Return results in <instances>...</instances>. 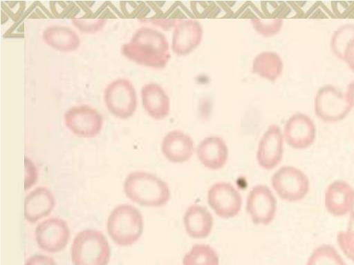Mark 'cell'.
I'll use <instances>...</instances> for the list:
<instances>
[{
    "mask_svg": "<svg viewBox=\"0 0 354 265\" xmlns=\"http://www.w3.org/2000/svg\"><path fill=\"white\" fill-rule=\"evenodd\" d=\"M120 50L122 55L129 60L155 70L165 68L171 58L165 35L149 27L136 30L130 40L122 45Z\"/></svg>",
    "mask_w": 354,
    "mask_h": 265,
    "instance_id": "6da1fadb",
    "label": "cell"
},
{
    "mask_svg": "<svg viewBox=\"0 0 354 265\" xmlns=\"http://www.w3.org/2000/svg\"><path fill=\"white\" fill-rule=\"evenodd\" d=\"M123 190L131 201L146 207H162L171 197L169 187L164 180L140 170L131 172L126 177Z\"/></svg>",
    "mask_w": 354,
    "mask_h": 265,
    "instance_id": "7a4b0ae2",
    "label": "cell"
},
{
    "mask_svg": "<svg viewBox=\"0 0 354 265\" xmlns=\"http://www.w3.org/2000/svg\"><path fill=\"white\" fill-rule=\"evenodd\" d=\"M106 228L114 243L121 246H131L138 241L142 234V215L132 205H118L109 214Z\"/></svg>",
    "mask_w": 354,
    "mask_h": 265,
    "instance_id": "3957f363",
    "label": "cell"
},
{
    "mask_svg": "<svg viewBox=\"0 0 354 265\" xmlns=\"http://www.w3.org/2000/svg\"><path fill=\"white\" fill-rule=\"evenodd\" d=\"M110 255L109 242L100 230L86 229L73 239L71 248L73 265H107Z\"/></svg>",
    "mask_w": 354,
    "mask_h": 265,
    "instance_id": "277c9868",
    "label": "cell"
},
{
    "mask_svg": "<svg viewBox=\"0 0 354 265\" xmlns=\"http://www.w3.org/2000/svg\"><path fill=\"white\" fill-rule=\"evenodd\" d=\"M103 99L109 112L116 118L127 119L136 111V91L129 79L119 78L110 82L104 90Z\"/></svg>",
    "mask_w": 354,
    "mask_h": 265,
    "instance_id": "5b68a950",
    "label": "cell"
},
{
    "mask_svg": "<svg viewBox=\"0 0 354 265\" xmlns=\"http://www.w3.org/2000/svg\"><path fill=\"white\" fill-rule=\"evenodd\" d=\"M352 108L345 92L333 85H324L315 94L314 112L317 117L324 122L340 121L347 117Z\"/></svg>",
    "mask_w": 354,
    "mask_h": 265,
    "instance_id": "8992f818",
    "label": "cell"
},
{
    "mask_svg": "<svg viewBox=\"0 0 354 265\" xmlns=\"http://www.w3.org/2000/svg\"><path fill=\"white\" fill-rule=\"evenodd\" d=\"M271 185L277 195L288 202L302 200L308 194L310 181L300 169L292 166H283L272 176Z\"/></svg>",
    "mask_w": 354,
    "mask_h": 265,
    "instance_id": "52a82bcc",
    "label": "cell"
},
{
    "mask_svg": "<svg viewBox=\"0 0 354 265\" xmlns=\"http://www.w3.org/2000/svg\"><path fill=\"white\" fill-rule=\"evenodd\" d=\"M64 121L73 135L83 138L95 137L103 126L102 115L87 104L69 108L64 114Z\"/></svg>",
    "mask_w": 354,
    "mask_h": 265,
    "instance_id": "ba28073f",
    "label": "cell"
},
{
    "mask_svg": "<svg viewBox=\"0 0 354 265\" xmlns=\"http://www.w3.org/2000/svg\"><path fill=\"white\" fill-rule=\"evenodd\" d=\"M245 208L253 224L268 225L275 217L277 202L269 187L259 184L250 190Z\"/></svg>",
    "mask_w": 354,
    "mask_h": 265,
    "instance_id": "9c48e42d",
    "label": "cell"
},
{
    "mask_svg": "<svg viewBox=\"0 0 354 265\" xmlns=\"http://www.w3.org/2000/svg\"><path fill=\"white\" fill-rule=\"evenodd\" d=\"M207 200L214 212L223 219L234 217L242 206L240 193L226 181H218L212 185L207 191Z\"/></svg>",
    "mask_w": 354,
    "mask_h": 265,
    "instance_id": "30bf717a",
    "label": "cell"
},
{
    "mask_svg": "<svg viewBox=\"0 0 354 265\" xmlns=\"http://www.w3.org/2000/svg\"><path fill=\"white\" fill-rule=\"evenodd\" d=\"M70 229L65 220L50 217L37 224L35 235L37 246L48 253L64 249L70 239Z\"/></svg>",
    "mask_w": 354,
    "mask_h": 265,
    "instance_id": "8fae6325",
    "label": "cell"
},
{
    "mask_svg": "<svg viewBox=\"0 0 354 265\" xmlns=\"http://www.w3.org/2000/svg\"><path fill=\"white\" fill-rule=\"evenodd\" d=\"M282 132L284 141L295 150L310 147L316 138V126L313 120L302 112L292 115L286 121Z\"/></svg>",
    "mask_w": 354,
    "mask_h": 265,
    "instance_id": "7c38bea8",
    "label": "cell"
},
{
    "mask_svg": "<svg viewBox=\"0 0 354 265\" xmlns=\"http://www.w3.org/2000/svg\"><path fill=\"white\" fill-rule=\"evenodd\" d=\"M284 138L283 132L277 124L268 127L259 142L257 161L264 170H270L277 167L282 160Z\"/></svg>",
    "mask_w": 354,
    "mask_h": 265,
    "instance_id": "4fadbf2b",
    "label": "cell"
},
{
    "mask_svg": "<svg viewBox=\"0 0 354 265\" xmlns=\"http://www.w3.org/2000/svg\"><path fill=\"white\" fill-rule=\"evenodd\" d=\"M324 206L335 217L354 214V188L344 180H335L326 188Z\"/></svg>",
    "mask_w": 354,
    "mask_h": 265,
    "instance_id": "5bb4252c",
    "label": "cell"
},
{
    "mask_svg": "<svg viewBox=\"0 0 354 265\" xmlns=\"http://www.w3.org/2000/svg\"><path fill=\"white\" fill-rule=\"evenodd\" d=\"M203 37V26L198 21L181 20L173 31L171 50L178 57L188 55L198 47Z\"/></svg>",
    "mask_w": 354,
    "mask_h": 265,
    "instance_id": "9a60e30c",
    "label": "cell"
},
{
    "mask_svg": "<svg viewBox=\"0 0 354 265\" xmlns=\"http://www.w3.org/2000/svg\"><path fill=\"white\" fill-rule=\"evenodd\" d=\"M194 141L192 137L180 130L167 132L161 142V151L170 162L181 164L187 161L193 155Z\"/></svg>",
    "mask_w": 354,
    "mask_h": 265,
    "instance_id": "2e32d148",
    "label": "cell"
},
{
    "mask_svg": "<svg viewBox=\"0 0 354 265\" xmlns=\"http://www.w3.org/2000/svg\"><path fill=\"white\" fill-rule=\"evenodd\" d=\"M196 155L205 168L218 170L223 168L228 159V148L225 141L218 136H208L199 142Z\"/></svg>",
    "mask_w": 354,
    "mask_h": 265,
    "instance_id": "e0dca14e",
    "label": "cell"
},
{
    "mask_svg": "<svg viewBox=\"0 0 354 265\" xmlns=\"http://www.w3.org/2000/svg\"><path fill=\"white\" fill-rule=\"evenodd\" d=\"M55 204L52 192L45 186H38L30 191L24 200V215L31 224L48 216Z\"/></svg>",
    "mask_w": 354,
    "mask_h": 265,
    "instance_id": "ac0fdd59",
    "label": "cell"
},
{
    "mask_svg": "<svg viewBox=\"0 0 354 265\" xmlns=\"http://www.w3.org/2000/svg\"><path fill=\"white\" fill-rule=\"evenodd\" d=\"M142 107L147 114L156 120L167 117L170 110V100L163 88L156 83L145 84L140 90Z\"/></svg>",
    "mask_w": 354,
    "mask_h": 265,
    "instance_id": "d6986e66",
    "label": "cell"
},
{
    "mask_svg": "<svg viewBox=\"0 0 354 265\" xmlns=\"http://www.w3.org/2000/svg\"><path fill=\"white\" fill-rule=\"evenodd\" d=\"M183 225L187 234L193 239L207 237L213 228L214 219L211 213L198 204L190 205L183 215Z\"/></svg>",
    "mask_w": 354,
    "mask_h": 265,
    "instance_id": "ffe728a7",
    "label": "cell"
},
{
    "mask_svg": "<svg viewBox=\"0 0 354 265\" xmlns=\"http://www.w3.org/2000/svg\"><path fill=\"white\" fill-rule=\"evenodd\" d=\"M42 39L47 46L64 52L75 51L81 43L79 35L73 29L59 25L47 27L43 31Z\"/></svg>",
    "mask_w": 354,
    "mask_h": 265,
    "instance_id": "44dd1931",
    "label": "cell"
},
{
    "mask_svg": "<svg viewBox=\"0 0 354 265\" xmlns=\"http://www.w3.org/2000/svg\"><path fill=\"white\" fill-rule=\"evenodd\" d=\"M283 69V63L281 56L272 51L259 53L253 59L252 64L253 74L272 82L279 78Z\"/></svg>",
    "mask_w": 354,
    "mask_h": 265,
    "instance_id": "7402d4cb",
    "label": "cell"
},
{
    "mask_svg": "<svg viewBox=\"0 0 354 265\" xmlns=\"http://www.w3.org/2000/svg\"><path fill=\"white\" fill-rule=\"evenodd\" d=\"M183 265H219L218 256L209 245L196 244L185 254Z\"/></svg>",
    "mask_w": 354,
    "mask_h": 265,
    "instance_id": "603a6c76",
    "label": "cell"
},
{
    "mask_svg": "<svg viewBox=\"0 0 354 265\" xmlns=\"http://www.w3.org/2000/svg\"><path fill=\"white\" fill-rule=\"evenodd\" d=\"M306 265H346L344 258L330 244L316 247L308 258Z\"/></svg>",
    "mask_w": 354,
    "mask_h": 265,
    "instance_id": "cb8c5ba5",
    "label": "cell"
},
{
    "mask_svg": "<svg viewBox=\"0 0 354 265\" xmlns=\"http://www.w3.org/2000/svg\"><path fill=\"white\" fill-rule=\"evenodd\" d=\"M354 38V24H345L335 30L330 38V48L333 54L343 61L344 52Z\"/></svg>",
    "mask_w": 354,
    "mask_h": 265,
    "instance_id": "d4e9b609",
    "label": "cell"
},
{
    "mask_svg": "<svg viewBox=\"0 0 354 265\" xmlns=\"http://www.w3.org/2000/svg\"><path fill=\"white\" fill-rule=\"evenodd\" d=\"M336 240L342 253L354 264V214L349 215L346 230L337 233Z\"/></svg>",
    "mask_w": 354,
    "mask_h": 265,
    "instance_id": "484cf974",
    "label": "cell"
},
{
    "mask_svg": "<svg viewBox=\"0 0 354 265\" xmlns=\"http://www.w3.org/2000/svg\"><path fill=\"white\" fill-rule=\"evenodd\" d=\"M254 30L264 37H271L277 35L283 27V19L280 18L270 20L259 19H251Z\"/></svg>",
    "mask_w": 354,
    "mask_h": 265,
    "instance_id": "4316f807",
    "label": "cell"
},
{
    "mask_svg": "<svg viewBox=\"0 0 354 265\" xmlns=\"http://www.w3.org/2000/svg\"><path fill=\"white\" fill-rule=\"evenodd\" d=\"M25 190L29 189L31 186L35 184L38 173L34 163L28 157H25Z\"/></svg>",
    "mask_w": 354,
    "mask_h": 265,
    "instance_id": "83f0119b",
    "label": "cell"
},
{
    "mask_svg": "<svg viewBox=\"0 0 354 265\" xmlns=\"http://www.w3.org/2000/svg\"><path fill=\"white\" fill-rule=\"evenodd\" d=\"M74 26L77 27L80 31L84 32H95L100 30L103 26L106 23V20L98 19L95 22L88 23L81 21L80 19L73 20Z\"/></svg>",
    "mask_w": 354,
    "mask_h": 265,
    "instance_id": "f1b7e54d",
    "label": "cell"
},
{
    "mask_svg": "<svg viewBox=\"0 0 354 265\" xmlns=\"http://www.w3.org/2000/svg\"><path fill=\"white\" fill-rule=\"evenodd\" d=\"M25 265H57L55 260L47 255L37 254L30 257Z\"/></svg>",
    "mask_w": 354,
    "mask_h": 265,
    "instance_id": "f546056e",
    "label": "cell"
},
{
    "mask_svg": "<svg viewBox=\"0 0 354 265\" xmlns=\"http://www.w3.org/2000/svg\"><path fill=\"white\" fill-rule=\"evenodd\" d=\"M343 61L349 69L354 72V38L348 45L344 52Z\"/></svg>",
    "mask_w": 354,
    "mask_h": 265,
    "instance_id": "4dcf8cb0",
    "label": "cell"
},
{
    "mask_svg": "<svg viewBox=\"0 0 354 265\" xmlns=\"http://www.w3.org/2000/svg\"><path fill=\"white\" fill-rule=\"evenodd\" d=\"M345 94L350 105L354 108V81L348 84Z\"/></svg>",
    "mask_w": 354,
    "mask_h": 265,
    "instance_id": "1f68e13d",
    "label": "cell"
}]
</instances>
